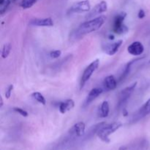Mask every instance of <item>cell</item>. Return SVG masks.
Returning <instances> with one entry per match:
<instances>
[{"label": "cell", "instance_id": "4316f807", "mask_svg": "<svg viewBox=\"0 0 150 150\" xmlns=\"http://www.w3.org/2000/svg\"><path fill=\"white\" fill-rule=\"evenodd\" d=\"M127 147L126 146H120V149H119V150H127Z\"/></svg>", "mask_w": 150, "mask_h": 150}, {"label": "cell", "instance_id": "ac0fdd59", "mask_svg": "<svg viewBox=\"0 0 150 150\" xmlns=\"http://www.w3.org/2000/svg\"><path fill=\"white\" fill-rule=\"evenodd\" d=\"M32 98H33L34 100L38 102L39 103L42 104V105H45L46 104V100H45V97L39 92H35L31 95Z\"/></svg>", "mask_w": 150, "mask_h": 150}, {"label": "cell", "instance_id": "4fadbf2b", "mask_svg": "<svg viewBox=\"0 0 150 150\" xmlns=\"http://www.w3.org/2000/svg\"><path fill=\"white\" fill-rule=\"evenodd\" d=\"M29 24L34 26H53L54 21L51 18H35L29 22Z\"/></svg>", "mask_w": 150, "mask_h": 150}, {"label": "cell", "instance_id": "8992f818", "mask_svg": "<svg viewBox=\"0 0 150 150\" xmlns=\"http://www.w3.org/2000/svg\"><path fill=\"white\" fill-rule=\"evenodd\" d=\"M91 10V4L89 0H83L75 2L67 10V15L76 14L89 12Z\"/></svg>", "mask_w": 150, "mask_h": 150}, {"label": "cell", "instance_id": "484cf974", "mask_svg": "<svg viewBox=\"0 0 150 150\" xmlns=\"http://www.w3.org/2000/svg\"><path fill=\"white\" fill-rule=\"evenodd\" d=\"M108 40H114V38H115V37H114V35H113V34H110V35H108Z\"/></svg>", "mask_w": 150, "mask_h": 150}, {"label": "cell", "instance_id": "2e32d148", "mask_svg": "<svg viewBox=\"0 0 150 150\" xmlns=\"http://www.w3.org/2000/svg\"><path fill=\"white\" fill-rule=\"evenodd\" d=\"M110 111V107H109V103H108V101L105 100L101 103L100 106L99 108V113H98V115L99 117H100L101 118H105L108 116Z\"/></svg>", "mask_w": 150, "mask_h": 150}, {"label": "cell", "instance_id": "6da1fadb", "mask_svg": "<svg viewBox=\"0 0 150 150\" xmlns=\"http://www.w3.org/2000/svg\"><path fill=\"white\" fill-rule=\"evenodd\" d=\"M105 20L106 17L105 16H99L95 18L89 19L81 23L73 33V37L75 39H78L84 35L98 30L102 27L105 22Z\"/></svg>", "mask_w": 150, "mask_h": 150}, {"label": "cell", "instance_id": "d4e9b609", "mask_svg": "<svg viewBox=\"0 0 150 150\" xmlns=\"http://www.w3.org/2000/svg\"><path fill=\"white\" fill-rule=\"evenodd\" d=\"M146 16V13H145V11L144 10H140L139 11V13H138V17L139 18L142 19Z\"/></svg>", "mask_w": 150, "mask_h": 150}, {"label": "cell", "instance_id": "ffe728a7", "mask_svg": "<svg viewBox=\"0 0 150 150\" xmlns=\"http://www.w3.org/2000/svg\"><path fill=\"white\" fill-rule=\"evenodd\" d=\"M11 3V0H0V14L2 16Z\"/></svg>", "mask_w": 150, "mask_h": 150}, {"label": "cell", "instance_id": "9a60e30c", "mask_svg": "<svg viewBox=\"0 0 150 150\" xmlns=\"http://www.w3.org/2000/svg\"><path fill=\"white\" fill-rule=\"evenodd\" d=\"M75 103L72 99H67L61 102L59 105V110L61 114H65L67 111H70L74 107Z\"/></svg>", "mask_w": 150, "mask_h": 150}, {"label": "cell", "instance_id": "277c9868", "mask_svg": "<svg viewBox=\"0 0 150 150\" xmlns=\"http://www.w3.org/2000/svg\"><path fill=\"white\" fill-rule=\"evenodd\" d=\"M100 64V60L95 59L93 62L90 63L87 67H86L84 70H83V73L82 74L81 79L80 81V89H82V88L84 86V85L86 84V82L90 79V78L92 77V74L94 73V72L98 68Z\"/></svg>", "mask_w": 150, "mask_h": 150}, {"label": "cell", "instance_id": "7a4b0ae2", "mask_svg": "<svg viewBox=\"0 0 150 150\" xmlns=\"http://www.w3.org/2000/svg\"><path fill=\"white\" fill-rule=\"evenodd\" d=\"M122 126V124L120 122H114L110 123V124L105 123L98 130L97 136L102 142H105V143H109L110 135L119 130Z\"/></svg>", "mask_w": 150, "mask_h": 150}, {"label": "cell", "instance_id": "7402d4cb", "mask_svg": "<svg viewBox=\"0 0 150 150\" xmlns=\"http://www.w3.org/2000/svg\"><path fill=\"white\" fill-rule=\"evenodd\" d=\"M13 111L17 112L18 114H19L21 116H22V117H28V112L25 111L24 109H23V108H19V107H14V108H13Z\"/></svg>", "mask_w": 150, "mask_h": 150}, {"label": "cell", "instance_id": "cb8c5ba5", "mask_svg": "<svg viewBox=\"0 0 150 150\" xmlns=\"http://www.w3.org/2000/svg\"><path fill=\"white\" fill-rule=\"evenodd\" d=\"M49 55L51 58L57 59L62 55V51L60 50H53L49 53Z\"/></svg>", "mask_w": 150, "mask_h": 150}, {"label": "cell", "instance_id": "5b68a950", "mask_svg": "<svg viewBox=\"0 0 150 150\" xmlns=\"http://www.w3.org/2000/svg\"><path fill=\"white\" fill-rule=\"evenodd\" d=\"M136 86H137V82H133V83L130 85V86H127L124 89L120 92L118 95V108H121V107L124 106L130 98L132 94L134 92L135 89H136Z\"/></svg>", "mask_w": 150, "mask_h": 150}, {"label": "cell", "instance_id": "f1b7e54d", "mask_svg": "<svg viewBox=\"0 0 150 150\" xmlns=\"http://www.w3.org/2000/svg\"><path fill=\"white\" fill-rule=\"evenodd\" d=\"M13 1H16V0H13Z\"/></svg>", "mask_w": 150, "mask_h": 150}, {"label": "cell", "instance_id": "9c48e42d", "mask_svg": "<svg viewBox=\"0 0 150 150\" xmlns=\"http://www.w3.org/2000/svg\"><path fill=\"white\" fill-rule=\"evenodd\" d=\"M150 114V99L148 100L139 110L136 112V114L133 115V122H136L139 121V120H142V118L147 116L148 114Z\"/></svg>", "mask_w": 150, "mask_h": 150}, {"label": "cell", "instance_id": "44dd1931", "mask_svg": "<svg viewBox=\"0 0 150 150\" xmlns=\"http://www.w3.org/2000/svg\"><path fill=\"white\" fill-rule=\"evenodd\" d=\"M38 0H21L20 6L23 9H29L32 7Z\"/></svg>", "mask_w": 150, "mask_h": 150}, {"label": "cell", "instance_id": "52a82bcc", "mask_svg": "<svg viewBox=\"0 0 150 150\" xmlns=\"http://www.w3.org/2000/svg\"><path fill=\"white\" fill-rule=\"evenodd\" d=\"M108 10V4L107 2L105 1H102L98 4L95 6L90 11L88 12V14L86 16V18L89 20V19H92L98 17L103 13H105Z\"/></svg>", "mask_w": 150, "mask_h": 150}, {"label": "cell", "instance_id": "ba28073f", "mask_svg": "<svg viewBox=\"0 0 150 150\" xmlns=\"http://www.w3.org/2000/svg\"><path fill=\"white\" fill-rule=\"evenodd\" d=\"M123 43L122 40H119L113 42H108V43L103 44L102 50L105 54L108 56H114L118 52L119 49L122 46Z\"/></svg>", "mask_w": 150, "mask_h": 150}, {"label": "cell", "instance_id": "e0dca14e", "mask_svg": "<svg viewBox=\"0 0 150 150\" xmlns=\"http://www.w3.org/2000/svg\"><path fill=\"white\" fill-rule=\"evenodd\" d=\"M142 59V58L136 59L133 60V61L130 62H128L127 64H126L125 67V68H124V70H123V72L122 73L121 76H120V79H119V81H123L124 79H125L126 78H127V76H128L129 74H130V70H131L132 64H133V62H135L138 61V60H139V59Z\"/></svg>", "mask_w": 150, "mask_h": 150}, {"label": "cell", "instance_id": "30bf717a", "mask_svg": "<svg viewBox=\"0 0 150 150\" xmlns=\"http://www.w3.org/2000/svg\"><path fill=\"white\" fill-rule=\"evenodd\" d=\"M127 51L131 55L138 57V56H140L143 54L144 51V47L141 42L135 41L127 47Z\"/></svg>", "mask_w": 150, "mask_h": 150}, {"label": "cell", "instance_id": "8fae6325", "mask_svg": "<svg viewBox=\"0 0 150 150\" xmlns=\"http://www.w3.org/2000/svg\"><path fill=\"white\" fill-rule=\"evenodd\" d=\"M86 125L83 122H79L75 124L69 130V133L72 136H76L78 137L83 136L85 133Z\"/></svg>", "mask_w": 150, "mask_h": 150}, {"label": "cell", "instance_id": "83f0119b", "mask_svg": "<svg viewBox=\"0 0 150 150\" xmlns=\"http://www.w3.org/2000/svg\"><path fill=\"white\" fill-rule=\"evenodd\" d=\"M0 100H1V103H0V108H2L3 105H4V104H3V99H2V98H0Z\"/></svg>", "mask_w": 150, "mask_h": 150}, {"label": "cell", "instance_id": "3957f363", "mask_svg": "<svg viewBox=\"0 0 150 150\" xmlns=\"http://www.w3.org/2000/svg\"><path fill=\"white\" fill-rule=\"evenodd\" d=\"M127 16L125 12H121L115 16L113 21V32L117 35H124L129 31L128 27L124 23V21Z\"/></svg>", "mask_w": 150, "mask_h": 150}, {"label": "cell", "instance_id": "7c38bea8", "mask_svg": "<svg viewBox=\"0 0 150 150\" xmlns=\"http://www.w3.org/2000/svg\"><path fill=\"white\" fill-rule=\"evenodd\" d=\"M103 92L102 88L100 87H96L93 88L90 92L88 94L87 97H86V100L84 101V103H83V107H86L91 103L93 102Z\"/></svg>", "mask_w": 150, "mask_h": 150}, {"label": "cell", "instance_id": "d6986e66", "mask_svg": "<svg viewBox=\"0 0 150 150\" xmlns=\"http://www.w3.org/2000/svg\"><path fill=\"white\" fill-rule=\"evenodd\" d=\"M11 44L10 42H7V43H5L4 45H3L2 50H1V56L3 59L7 58L9 55L10 54V51H11Z\"/></svg>", "mask_w": 150, "mask_h": 150}, {"label": "cell", "instance_id": "603a6c76", "mask_svg": "<svg viewBox=\"0 0 150 150\" xmlns=\"http://www.w3.org/2000/svg\"><path fill=\"white\" fill-rule=\"evenodd\" d=\"M13 88H14L13 84H10L7 87V89H6L5 90V92H4V96H5L6 99H9V98H10V97H11V95H12V92H13Z\"/></svg>", "mask_w": 150, "mask_h": 150}, {"label": "cell", "instance_id": "5bb4252c", "mask_svg": "<svg viewBox=\"0 0 150 150\" xmlns=\"http://www.w3.org/2000/svg\"><path fill=\"white\" fill-rule=\"evenodd\" d=\"M117 86V81L114 76H108L104 79L103 87L105 90L111 91L114 90Z\"/></svg>", "mask_w": 150, "mask_h": 150}]
</instances>
